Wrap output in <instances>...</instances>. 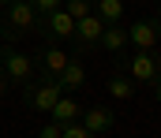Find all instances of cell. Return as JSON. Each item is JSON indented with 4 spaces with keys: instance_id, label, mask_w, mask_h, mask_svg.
<instances>
[{
    "instance_id": "obj_1",
    "label": "cell",
    "mask_w": 161,
    "mask_h": 138,
    "mask_svg": "<svg viewBox=\"0 0 161 138\" xmlns=\"http://www.w3.org/2000/svg\"><path fill=\"white\" fill-rule=\"evenodd\" d=\"M41 15L30 0H8L4 11H0V38L4 41H23L30 34H38Z\"/></svg>"
},
{
    "instance_id": "obj_2",
    "label": "cell",
    "mask_w": 161,
    "mask_h": 138,
    "mask_svg": "<svg viewBox=\"0 0 161 138\" xmlns=\"http://www.w3.org/2000/svg\"><path fill=\"white\" fill-rule=\"evenodd\" d=\"M60 82L53 79V75H45V71H34L26 82H23V101H26V108L30 112H49L56 101H60Z\"/></svg>"
},
{
    "instance_id": "obj_3",
    "label": "cell",
    "mask_w": 161,
    "mask_h": 138,
    "mask_svg": "<svg viewBox=\"0 0 161 138\" xmlns=\"http://www.w3.org/2000/svg\"><path fill=\"white\" fill-rule=\"evenodd\" d=\"M120 64H124V75L131 82H142V86H154L161 79V56L154 49H135L131 56L120 52Z\"/></svg>"
},
{
    "instance_id": "obj_4",
    "label": "cell",
    "mask_w": 161,
    "mask_h": 138,
    "mask_svg": "<svg viewBox=\"0 0 161 138\" xmlns=\"http://www.w3.org/2000/svg\"><path fill=\"white\" fill-rule=\"evenodd\" d=\"M0 71H4V79H8V82L23 86V82L38 71V64H34V56H30V52H23L15 41H0Z\"/></svg>"
},
{
    "instance_id": "obj_5",
    "label": "cell",
    "mask_w": 161,
    "mask_h": 138,
    "mask_svg": "<svg viewBox=\"0 0 161 138\" xmlns=\"http://www.w3.org/2000/svg\"><path fill=\"white\" fill-rule=\"evenodd\" d=\"M38 34L45 38V41H53V45H56V41L64 45V41H71V34H75V19H71L64 8H56V11H45V15H41Z\"/></svg>"
},
{
    "instance_id": "obj_6",
    "label": "cell",
    "mask_w": 161,
    "mask_h": 138,
    "mask_svg": "<svg viewBox=\"0 0 161 138\" xmlns=\"http://www.w3.org/2000/svg\"><path fill=\"white\" fill-rule=\"evenodd\" d=\"M101 30H105V23H101L94 11H90V15H82V19H75V34H71V49H75V56L90 52V49H97Z\"/></svg>"
},
{
    "instance_id": "obj_7",
    "label": "cell",
    "mask_w": 161,
    "mask_h": 138,
    "mask_svg": "<svg viewBox=\"0 0 161 138\" xmlns=\"http://www.w3.org/2000/svg\"><path fill=\"white\" fill-rule=\"evenodd\" d=\"M79 123L90 131V135H105V131L116 127V112H113L109 105H90V108H82Z\"/></svg>"
},
{
    "instance_id": "obj_8",
    "label": "cell",
    "mask_w": 161,
    "mask_h": 138,
    "mask_svg": "<svg viewBox=\"0 0 161 138\" xmlns=\"http://www.w3.org/2000/svg\"><path fill=\"white\" fill-rule=\"evenodd\" d=\"M127 45H131V49H154V45H158V23L135 19V23L127 26Z\"/></svg>"
},
{
    "instance_id": "obj_9",
    "label": "cell",
    "mask_w": 161,
    "mask_h": 138,
    "mask_svg": "<svg viewBox=\"0 0 161 138\" xmlns=\"http://www.w3.org/2000/svg\"><path fill=\"white\" fill-rule=\"evenodd\" d=\"M56 82H60V90H64V93H79L82 86H86V67H82L79 56H71V60L64 64V71L56 75Z\"/></svg>"
},
{
    "instance_id": "obj_10",
    "label": "cell",
    "mask_w": 161,
    "mask_h": 138,
    "mask_svg": "<svg viewBox=\"0 0 161 138\" xmlns=\"http://www.w3.org/2000/svg\"><path fill=\"white\" fill-rule=\"evenodd\" d=\"M49 116H53V123H60V127H64V123H75L82 116V101L75 93H60V101L49 108Z\"/></svg>"
},
{
    "instance_id": "obj_11",
    "label": "cell",
    "mask_w": 161,
    "mask_h": 138,
    "mask_svg": "<svg viewBox=\"0 0 161 138\" xmlns=\"http://www.w3.org/2000/svg\"><path fill=\"white\" fill-rule=\"evenodd\" d=\"M68 60H71V56H68L64 49L49 41V45L38 52V60H34V64H38V71H45V75H53V79H56V75L64 71V64H68Z\"/></svg>"
},
{
    "instance_id": "obj_12",
    "label": "cell",
    "mask_w": 161,
    "mask_h": 138,
    "mask_svg": "<svg viewBox=\"0 0 161 138\" xmlns=\"http://www.w3.org/2000/svg\"><path fill=\"white\" fill-rule=\"evenodd\" d=\"M97 49H105V52L120 56L124 49H127V26H120V23H109V26L101 30V41H97Z\"/></svg>"
},
{
    "instance_id": "obj_13",
    "label": "cell",
    "mask_w": 161,
    "mask_h": 138,
    "mask_svg": "<svg viewBox=\"0 0 161 138\" xmlns=\"http://www.w3.org/2000/svg\"><path fill=\"white\" fill-rule=\"evenodd\" d=\"M105 90H109V97H113V101H135V82L124 75L120 67L105 79Z\"/></svg>"
},
{
    "instance_id": "obj_14",
    "label": "cell",
    "mask_w": 161,
    "mask_h": 138,
    "mask_svg": "<svg viewBox=\"0 0 161 138\" xmlns=\"http://www.w3.org/2000/svg\"><path fill=\"white\" fill-rule=\"evenodd\" d=\"M94 15L109 26V23H120L124 19V0H94Z\"/></svg>"
},
{
    "instance_id": "obj_15",
    "label": "cell",
    "mask_w": 161,
    "mask_h": 138,
    "mask_svg": "<svg viewBox=\"0 0 161 138\" xmlns=\"http://www.w3.org/2000/svg\"><path fill=\"white\" fill-rule=\"evenodd\" d=\"M60 8H64L71 19H82V15H90V11H94V0H64Z\"/></svg>"
},
{
    "instance_id": "obj_16",
    "label": "cell",
    "mask_w": 161,
    "mask_h": 138,
    "mask_svg": "<svg viewBox=\"0 0 161 138\" xmlns=\"http://www.w3.org/2000/svg\"><path fill=\"white\" fill-rule=\"evenodd\" d=\"M60 138H97V135H90L79 120H75V123H64V127H60Z\"/></svg>"
},
{
    "instance_id": "obj_17",
    "label": "cell",
    "mask_w": 161,
    "mask_h": 138,
    "mask_svg": "<svg viewBox=\"0 0 161 138\" xmlns=\"http://www.w3.org/2000/svg\"><path fill=\"white\" fill-rule=\"evenodd\" d=\"M38 138H60V123H45V127H38Z\"/></svg>"
},
{
    "instance_id": "obj_18",
    "label": "cell",
    "mask_w": 161,
    "mask_h": 138,
    "mask_svg": "<svg viewBox=\"0 0 161 138\" xmlns=\"http://www.w3.org/2000/svg\"><path fill=\"white\" fill-rule=\"evenodd\" d=\"M34 8H38V15H45V11H56L60 8V0H30Z\"/></svg>"
},
{
    "instance_id": "obj_19",
    "label": "cell",
    "mask_w": 161,
    "mask_h": 138,
    "mask_svg": "<svg viewBox=\"0 0 161 138\" xmlns=\"http://www.w3.org/2000/svg\"><path fill=\"white\" fill-rule=\"evenodd\" d=\"M8 93V79H4V71H0V97Z\"/></svg>"
},
{
    "instance_id": "obj_20",
    "label": "cell",
    "mask_w": 161,
    "mask_h": 138,
    "mask_svg": "<svg viewBox=\"0 0 161 138\" xmlns=\"http://www.w3.org/2000/svg\"><path fill=\"white\" fill-rule=\"evenodd\" d=\"M154 97H158V101H161V79H158V82H154Z\"/></svg>"
},
{
    "instance_id": "obj_21",
    "label": "cell",
    "mask_w": 161,
    "mask_h": 138,
    "mask_svg": "<svg viewBox=\"0 0 161 138\" xmlns=\"http://www.w3.org/2000/svg\"><path fill=\"white\" fill-rule=\"evenodd\" d=\"M158 19H161V0H158Z\"/></svg>"
},
{
    "instance_id": "obj_22",
    "label": "cell",
    "mask_w": 161,
    "mask_h": 138,
    "mask_svg": "<svg viewBox=\"0 0 161 138\" xmlns=\"http://www.w3.org/2000/svg\"><path fill=\"white\" fill-rule=\"evenodd\" d=\"M4 4H8V0H0V8H4Z\"/></svg>"
}]
</instances>
